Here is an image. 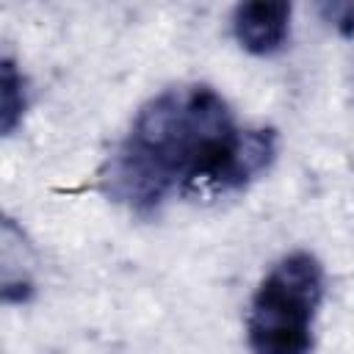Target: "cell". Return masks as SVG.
Returning a JSON list of instances; mask_svg holds the SVG:
<instances>
[{"instance_id": "2", "label": "cell", "mask_w": 354, "mask_h": 354, "mask_svg": "<svg viewBox=\"0 0 354 354\" xmlns=\"http://www.w3.org/2000/svg\"><path fill=\"white\" fill-rule=\"evenodd\" d=\"M324 268L310 252L282 257L252 296L246 335L254 354H310Z\"/></svg>"}, {"instance_id": "5", "label": "cell", "mask_w": 354, "mask_h": 354, "mask_svg": "<svg viewBox=\"0 0 354 354\" xmlns=\"http://www.w3.org/2000/svg\"><path fill=\"white\" fill-rule=\"evenodd\" d=\"M324 22H329L340 36H354V3L348 0H332L318 6Z\"/></svg>"}, {"instance_id": "1", "label": "cell", "mask_w": 354, "mask_h": 354, "mask_svg": "<svg viewBox=\"0 0 354 354\" xmlns=\"http://www.w3.org/2000/svg\"><path fill=\"white\" fill-rule=\"evenodd\" d=\"M274 158V130L238 127L210 86H180L141 105L100 183L113 202L152 213L171 194L241 191L268 171Z\"/></svg>"}, {"instance_id": "3", "label": "cell", "mask_w": 354, "mask_h": 354, "mask_svg": "<svg viewBox=\"0 0 354 354\" xmlns=\"http://www.w3.org/2000/svg\"><path fill=\"white\" fill-rule=\"evenodd\" d=\"M232 33L252 55H274L290 36V3L252 0L241 3L232 14Z\"/></svg>"}, {"instance_id": "4", "label": "cell", "mask_w": 354, "mask_h": 354, "mask_svg": "<svg viewBox=\"0 0 354 354\" xmlns=\"http://www.w3.org/2000/svg\"><path fill=\"white\" fill-rule=\"evenodd\" d=\"M25 77L17 72L14 61H3L0 66V130L11 136L25 113Z\"/></svg>"}]
</instances>
